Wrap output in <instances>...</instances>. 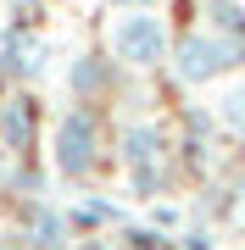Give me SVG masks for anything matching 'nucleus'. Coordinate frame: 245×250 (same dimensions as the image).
<instances>
[{
	"label": "nucleus",
	"mask_w": 245,
	"mask_h": 250,
	"mask_svg": "<svg viewBox=\"0 0 245 250\" xmlns=\"http://www.w3.org/2000/svg\"><path fill=\"white\" fill-rule=\"evenodd\" d=\"M95 150H100L95 111H67L62 128H56V172H62V178H84V172L95 167Z\"/></svg>",
	"instance_id": "20e7f679"
},
{
	"label": "nucleus",
	"mask_w": 245,
	"mask_h": 250,
	"mask_svg": "<svg viewBox=\"0 0 245 250\" xmlns=\"http://www.w3.org/2000/svg\"><path fill=\"white\" fill-rule=\"evenodd\" d=\"M73 89H78V95H95V89H106V67H100L95 56H84V62L73 67Z\"/></svg>",
	"instance_id": "0eeeda50"
},
{
	"label": "nucleus",
	"mask_w": 245,
	"mask_h": 250,
	"mask_svg": "<svg viewBox=\"0 0 245 250\" xmlns=\"http://www.w3.org/2000/svg\"><path fill=\"white\" fill-rule=\"evenodd\" d=\"M123 167L134 178L139 195H156L162 189V172H167V139L156 123H128L123 128Z\"/></svg>",
	"instance_id": "7ed1b4c3"
},
{
	"label": "nucleus",
	"mask_w": 245,
	"mask_h": 250,
	"mask_svg": "<svg viewBox=\"0 0 245 250\" xmlns=\"http://www.w3.org/2000/svg\"><path fill=\"white\" fill-rule=\"evenodd\" d=\"M206 17H212V34L240 39V45H245V6H234V0H212Z\"/></svg>",
	"instance_id": "39448f33"
},
{
	"label": "nucleus",
	"mask_w": 245,
	"mask_h": 250,
	"mask_svg": "<svg viewBox=\"0 0 245 250\" xmlns=\"http://www.w3.org/2000/svg\"><path fill=\"white\" fill-rule=\"evenodd\" d=\"M84 250H111V245H84Z\"/></svg>",
	"instance_id": "1a4fd4ad"
},
{
	"label": "nucleus",
	"mask_w": 245,
	"mask_h": 250,
	"mask_svg": "<svg viewBox=\"0 0 245 250\" xmlns=\"http://www.w3.org/2000/svg\"><path fill=\"white\" fill-rule=\"evenodd\" d=\"M218 123L228 128V134H240V139H245V78L218 100Z\"/></svg>",
	"instance_id": "423d86ee"
},
{
	"label": "nucleus",
	"mask_w": 245,
	"mask_h": 250,
	"mask_svg": "<svg viewBox=\"0 0 245 250\" xmlns=\"http://www.w3.org/2000/svg\"><path fill=\"white\" fill-rule=\"evenodd\" d=\"M111 56L123 67H162L167 62V22L156 11H123L111 22Z\"/></svg>",
	"instance_id": "f03ea898"
},
{
	"label": "nucleus",
	"mask_w": 245,
	"mask_h": 250,
	"mask_svg": "<svg viewBox=\"0 0 245 250\" xmlns=\"http://www.w3.org/2000/svg\"><path fill=\"white\" fill-rule=\"evenodd\" d=\"M117 6H134V11H139V0H117Z\"/></svg>",
	"instance_id": "6e6552de"
},
{
	"label": "nucleus",
	"mask_w": 245,
	"mask_h": 250,
	"mask_svg": "<svg viewBox=\"0 0 245 250\" xmlns=\"http://www.w3.org/2000/svg\"><path fill=\"white\" fill-rule=\"evenodd\" d=\"M234 67H245V45L212 34V28L184 34L178 45H173V72H178V83H212V78H223V72H234Z\"/></svg>",
	"instance_id": "f257e3e1"
}]
</instances>
